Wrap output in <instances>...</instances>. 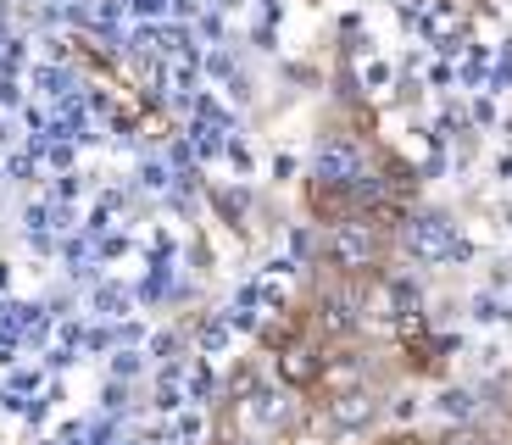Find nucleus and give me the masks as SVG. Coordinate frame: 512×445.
<instances>
[{
	"mask_svg": "<svg viewBox=\"0 0 512 445\" xmlns=\"http://www.w3.org/2000/svg\"><path fill=\"white\" fill-rule=\"evenodd\" d=\"M273 368H279V379L290 384V390H323V379H329V345L301 329V334H290V340H279Z\"/></svg>",
	"mask_w": 512,
	"mask_h": 445,
	"instance_id": "f03ea898",
	"label": "nucleus"
},
{
	"mask_svg": "<svg viewBox=\"0 0 512 445\" xmlns=\"http://www.w3.org/2000/svg\"><path fill=\"white\" fill-rule=\"evenodd\" d=\"M323 262L346 279H373L384 262V229L368 223V217H346V223H329L323 229Z\"/></svg>",
	"mask_w": 512,
	"mask_h": 445,
	"instance_id": "f257e3e1",
	"label": "nucleus"
},
{
	"mask_svg": "<svg viewBox=\"0 0 512 445\" xmlns=\"http://www.w3.org/2000/svg\"><path fill=\"white\" fill-rule=\"evenodd\" d=\"M407 245L412 256H423V262H446V256H457V234H451L446 217H418L407 229Z\"/></svg>",
	"mask_w": 512,
	"mask_h": 445,
	"instance_id": "7ed1b4c3",
	"label": "nucleus"
},
{
	"mask_svg": "<svg viewBox=\"0 0 512 445\" xmlns=\"http://www.w3.org/2000/svg\"><path fill=\"white\" fill-rule=\"evenodd\" d=\"M329 418L340 423V429H362V423L373 418V401H368V390H340L329 401Z\"/></svg>",
	"mask_w": 512,
	"mask_h": 445,
	"instance_id": "20e7f679",
	"label": "nucleus"
}]
</instances>
